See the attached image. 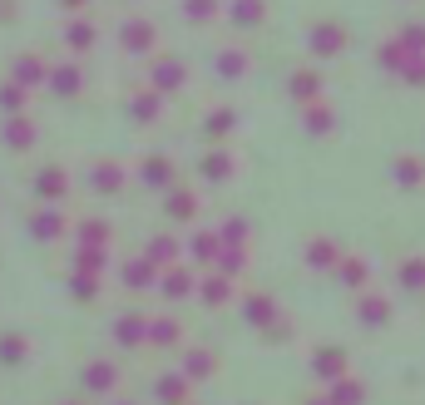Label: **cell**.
Here are the masks:
<instances>
[{"mask_svg": "<svg viewBox=\"0 0 425 405\" xmlns=\"http://www.w3.org/2000/svg\"><path fill=\"white\" fill-rule=\"evenodd\" d=\"M134 114H139V119H154V114H158V99H139V104H134Z\"/></svg>", "mask_w": 425, "mask_h": 405, "instance_id": "obj_17", "label": "cell"}, {"mask_svg": "<svg viewBox=\"0 0 425 405\" xmlns=\"http://www.w3.org/2000/svg\"><path fill=\"white\" fill-rule=\"evenodd\" d=\"M149 282H154V272H149L144 262H139V267H129V287H149Z\"/></svg>", "mask_w": 425, "mask_h": 405, "instance_id": "obj_14", "label": "cell"}, {"mask_svg": "<svg viewBox=\"0 0 425 405\" xmlns=\"http://www.w3.org/2000/svg\"><path fill=\"white\" fill-rule=\"evenodd\" d=\"M80 237H85V242H104V222H85Z\"/></svg>", "mask_w": 425, "mask_h": 405, "instance_id": "obj_15", "label": "cell"}, {"mask_svg": "<svg viewBox=\"0 0 425 405\" xmlns=\"http://www.w3.org/2000/svg\"><path fill=\"white\" fill-rule=\"evenodd\" d=\"M60 193H65V173H60V168L40 173V198H60Z\"/></svg>", "mask_w": 425, "mask_h": 405, "instance_id": "obj_6", "label": "cell"}, {"mask_svg": "<svg viewBox=\"0 0 425 405\" xmlns=\"http://www.w3.org/2000/svg\"><path fill=\"white\" fill-rule=\"evenodd\" d=\"M183 376H188V381H208L212 376V356L208 351H193V356L183 361Z\"/></svg>", "mask_w": 425, "mask_h": 405, "instance_id": "obj_3", "label": "cell"}, {"mask_svg": "<svg viewBox=\"0 0 425 405\" xmlns=\"http://www.w3.org/2000/svg\"><path fill=\"white\" fill-rule=\"evenodd\" d=\"M168 212H173V217H193L198 202H193V198H173V202H168Z\"/></svg>", "mask_w": 425, "mask_h": 405, "instance_id": "obj_13", "label": "cell"}, {"mask_svg": "<svg viewBox=\"0 0 425 405\" xmlns=\"http://www.w3.org/2000/svg\"><path fill=\"white\" fill-rule=\"evenodd\" d=\"M119 183H124V173H119V168H109V163H99V168H95V188H99V193L119 188Z\"/></svg>", "mask_w": 425, "mask_h": 405, "instance_id": "obj_8", "label": "cell"}, {"mask_svg": "<svg viewBox=\"0 0 425 405\" xmlns=\"http://www.w3.org/2000/svg\"><path fill=\"white\" fill-rule=\"evenodd\" d=\"M55 75H60V80H55V90H60V94L80 90V75H75V70H55Z\"/></svg>", "mask_w": 425, "mask_h": 405, "instance_id": "obj_12", "label": "cell"}, {"mask_svg": "<svg viewBox=\"0 0 425 405\" xmlns=\"http://www.w3.org/2000/svg\"><path fill=\"white\" fill-rule=\"evenodd\" d=\"M70 45H80V50H85V45H90V25H75V30H70Z\"/></svg>", "mask_w": 425, "mask_h": 405, "instance_id": "obj_18", "label": "cell"}, {"mask_svg": "<svg viewBox=\"0 0 425 405\" xmlns=\"http://www.w3.org/2000/svg\"><path fill=\"white\" fill-rule=\"evenodd\" d=\"M144 178H149V183H168V163H163V158H149V163H144Z\"/></svg>", "mask_w": 425, "mask_h": 405, "instance_id": "obj_10", "label": "cell"}, {"mask_svg": "<svg viewBox=\"0 0 425 405\" xmlns=\"http://www.w3.org/2000/svg\"><path fill=\"white\" fill-rule=\"evenodd\" d=\"M158 401L163 405H183L188 401V376H163V381H158Z\"/></svg>", "mask_w": 425, "mask_h": 405, "instance_id": "obj_2", "label": "cell"}, {"mask_svg": "<svg viewBox=\"0 0 425 405\" xmlns=\"http://www.w3.org/2000/svg\"><path fill=\"white\" fill-rule=\"evenodd\" d=\"M35 232H40V237H60V217H55V212H40V217H35Z\"/></svg>", "mask_w": 425, "mask_h": 405, "instance_id": "obj_11", "label": "cell"}, {"mask_svg": "<svg viewBox=\"0 0 425 405\" xmlns=\"http://www.w3.org/2000/svg\"><path fill=\"white\" fill-rule=\"evenodd\" d=\"M15 80H20V85H40V80H45V65H40V60H20V65H15Z\"/></svg>", "mask_w": 425, "mask_h": 405, "instance_id": "obj_5", "label": "cell"}, {"mask_svg": "<svg viewBox=\"0 0 425 405\" xmlns=\"http://www.w3.org/2000/svg\"><path fill=\"white\" fill-rule=\"evenodd\" d=\"M163 287H168V292H173V297H183V292H188V277H168V282H163Z\"/></svg>", "mask_w": 425, "mask_h": 405, "instance_id": "obj_19", "label": "cell"}, {"mask_svg": "<svg viewBox=\"0 0 425 405\" xmlns=\"http://www.w3.org/2000/svg\"><path fill=\"white\" fill-rule=\"evenodd\" d=\"M5 139H10V148H25V144L35 139V129H30V124H10V134H5Z\"/></svg>", "mask_w": 425, "mask_h": 405, "instance_id": "obj_9", "label": "cell"}, {"mask_svg": "<svg viewBox=\"0 0 425 405\" xmlns=\"http://www.w3.org/2000/svg\"><path fill=\"white\" fill-rule=\"evenodd\" d=\"M119 405H124V401H119Z\"/></svg>", "mask_w": 425, "mask_h": 405, "instance_id": "obj_20", "label": "cell"}, {"mask_svg": "<svg viewBox=\"0 0 425 405\" xmlns=\"http://www.w3.org/2000/svg\"><path fill=\"white\" fill-rule=\"evenodd\" d=\"M114 386H119V366L95 361V366L85 371V391H95V396H114Z\"/></svg>", "mask_w": 425, "mask_h": 405, "instance_id": "obj_1", "label": "cell"}, {"mask_svg": "<svg viewBox=\"0 0 425 405\" xmlns=\"http://www.w3.org/2000/svg\"><path fill=\"white\" fill-rule=\"evenodd\" d=\"M158 85L173 90V85H178V70H173V65H158Z\"/></svg>", "mask_w": 425, "mask_h": 405, "instance_id": "obj_16", "label": "cell"}, {"mask_svg": "<svg viewBox=\"0 0 425 405\" xmlns=\"http://www.w3.org/2000/svg\"><path fill=\"white\" fill-rule=\"evenodd\" d=\"M149 341H154V346H173V341H178V326H173V321H154V326H149Z\"/></svg>", "mask_w": 425, "mask_h": 405, "instance_id": "obj_7", "label": "cell"}, {"mask_svg": "<svg viewBox=\"0 0 425 405\" xmlns=\"http://www.w3.org/2000/svg\"><path fill=\"white\" fill-rule=\"evenodd\" d=\"M0 361H5V366H20V361H25V336H15V331L0 336Z\"/></svg>", "mask_w": 425, "mask_h": 405, "instance_id": "obj_4", "label": "cell"}]
</instances>
